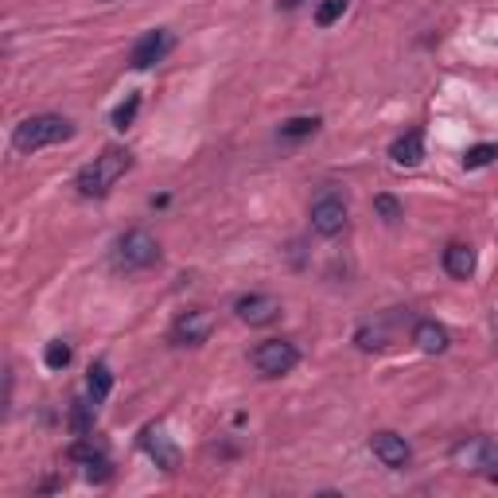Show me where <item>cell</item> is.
I'll return each mask as SVG.
<instances>
[{"mask_svg": "<svg viewBox=\"0 0 498 498\" xmlns=\"http://www.w3.org/2000/svg\"><path fill=\"white\" fill-rule=\"evenodd\" d=\"M452 463L460 471H491L498 468V444L491 437H468L452 448Z\"/></svg>", "mask_w": 498, "mask_h": 498, "instance_id": "5b68a950", "label": "cell"}, {"mask_svg": "<svg viewBox=\"0 0 498 498\" xmlns=\"http://www.w3.org/2000/svg\"><path fill=\"white\" fill-rule=\"evenodd\" d=\"M74 136V125L67 118H59V113H36V118L20 121L16 133H12V148L16 152H39V148L47 144H62Z\"/></svg>", "mask_w": 498, "mask_h": 498, "instance_id": "7a4b0ae2", "label": "cell"}, {"mask_svg": "<svg viewBox=\"0 0 498 498\" xmlns=\"http://www.w3.org/2000/svg\"><path fill=\"white\" fill-rule=\"evenodd\" d=\"M210 327H215V315H210L207 308H195V312H184L176 320L172 339H176L179 347H199V343H207Z\"/></svg>", "mask_w": 498, "mask_h": 498, "instance_id": "8fae6325", "label": "cell"}, {"mask_svg": "<svg viewBox=\"0 0 498 498\" xmlns=\"http://www.w3.org/2000/svg\"><path fill=\"white\" fill-rule=\"evenodd\" d=\"M389 160H394L397 167H417L420 160H425V133L420 129L401 133L397 141L389 144Z\"/></svg>", "mask_w": 498, "mask_h": 498, "instance_id": "7c38bea8", "label": "cell"}, {"mask_svg": "<svg viewBox=\"0 0 498 498\" xmlns=\"http://www.w3.org/2000/svg\"><path fill=\"white\" fill-rule=\"evenodd\" d=\"M172 47H176V39H172V31H167V28L144 31V36L133 44V51H129V67L133 70H152L156 62L167 59V51H172Z\"/></svg>", "mask_w": 498, "mask_h": 498, "instance_id": "8992f818", "label": "cell"}, {"mask_svg": "<svg viewBox=\"0 0 498 498\" xmlns=\"http://www.w3.org/2000/svg\"><path fill=\"white\" fill-rule=\"evenodd\" d=\"M444 273L455 281H468L475 273V249L463 246V241H452V246L444 249Z\"/></svg>", "mask_w": 498, "mask_h": 498, "instance_id": "5bb4252c", "label": "cell"}, {"mask_svg": "<svg viewBox=\"0 0 498 498\" xmlns=\"http://www.w3.org/2000/svg\"><path fill=\"white\" fill-rule=\"evenodd\" d=\"M156 261H160V246H156V238L148 230H125L118 246H113V265L121 273H141Z\"/></svg>", "mask_w": 498, "mask_h": 498, "instance_id": "3957f363", "label": "cell"}, {"mask_svg": "<svg viewBox=\"0 0 498 498\" xmlns=\"http://www.w3.org/2000/svg\"><path fill=\"white\" fill-rule=\"evenodd\" d=\"M343 226H347V199L335 195V191H323L312 203V230L320 238H335L343 234Z\"/></svg>", "mask_w": 498, "mask_h": 498, "instance_id": "52a82bcc", "label": "cell"}, {"mask_svg": "<svg viewBox=\"0 0 498 498\" xmlns=\"http://www.w3.org/2000/svg\"><path fill=\"white\" fill-rule=\"evenodd\" d=\"M355 343L363 347V351H381V347H386V331H381V327H374V323H366V327H358Z\"/></svg>", "mask_w": 498, "mask_h": 498, "instance_id": "7402d4cb", "label": "cell"}, {"mask_svg": "<svg viewBox=\"0 0 498 498\" xmlns=\"http://www.w3.org/2000/svg\"><path fill=\"white\" fill-rule=\"evenodd\" d=\"M141 448L148 452V460H152L160 471L172 475V471L179 468V448H176L172 440H167V432H164L160 425H148V429L141 432Z\"/></svg>", "mask_w": 498, "mask_h": 498, "instance_id": "30bf717a", "label": "cell"}, {"mask_svg": "<svg viewBox=\"0 0 498 498\" xmlns=\"http://www.w3.org/2000/svg\"><path fill=\"white\" fill-rule=\"evenodd\" d=\"M44 363H47V370H67V366H70V347L62 343V339H55V343H47Z\"/></svg>", "mask_w": 498, "mask_h": 498, "instance_id": "ffe728a7", "label": "cell"}, {"mask_svg": "<svg viewBox=\"0 0 498 498\" xmlns=\"http://www.w3.org/2000/svg\"><path fill=\"white\" fill-rule=\"evenodd\" d=\"M315 129H320V118H292V121H284L281 129H277V136L281 141H304V136H312Z\"/></svg>", "mask_w": 498, "mask_h": 498, "instance_id": "2e32d148", "label": "cell"}, {"mask_svg": "<svg viewBox=\"0 0 498 498\" xmlns=\"http://www.w3.org/2000/svg\"><path fill=\"white\" fill-rule=\"evenodd\" d=\"M70 429H74V437H90L94 432V401H74L70 405Z\"/></svg>", "mask_w": 498, "mask_h": 498, "instance_id": "e0dca14e", "label": "cell"}, {"mask_svg": "<svg viewBox=\"0 0 498 498\" xmlns=\"http://www.w3.org/2000/svg\"><path fill=\"white\" fill-rule=\"evenodd\" d=\"M110 389H113V374H110V366L105 363H94L90 366V378H86V394L94 405H102L105 397H110Z\"/></svg>", "mask_w": 498, "mask_h": 498, "instance_id": "9a60e30c", "label": "cell"}, {"mask_svg": "<svg viewBox=\"0 0 498 498\" xmlns=\"http://www.w3.org/2000/svg\"><path fill=\"white\" fill-rule=\"evenodd\" d=\"M370 452H374L378 463L389 471L409 468V460H412V448L405 444V437H397V432H374V437H370Z\"/></svg>", "mask_w": 498, "mask_h": 498, "instance_id": "9c48e42d", "label": "cell"}, {"mask_svg": "<svg viewBox=\"0 0 498 498\" xmlns=\"http://www.w3.org/2000/svg\"><path fill=\"white\" fill-rule=\"evenodd\" d=\"M494 160H498V144H475V148H468V156H463V167H468V172H479V167L494 164Z\"/></svg>", "mask_w": 498, "mask_h": 498, "instance_id": "ac0fdd59", "label": "cell"}, {"mask_svg": "<svg viewBox=\"0 0 498 498\" xmlns=\"http://www.w3.org/2000/svg\"><path fill=\"white\" fill-rule=\"evenodd\" d=\"M343 12H347V0H323V4L315 8V24L331 28L335 20H343Z\"/></svg>", "mask_w": 498, "mask_h": 498, "instance_id": "44dd1931", "label": "cell"}, {"mask_svg": "<svg viewBox=\"0 0 498 498\" xmlns=\"http://www.w3.org/2000/svg\"><path fill=\"white\" fill-rule=\"evenodd\" d=\"M249 363L265 378H281V374H289V370H296L300 351H296V343H289V339H265V343L253 347Z\"/></svg>", "mask_w": 498, "mask_h": 498, "instance_id": "277c9868", "label": "cell"}, {"mask_svg": "<svg viewBox=\"0 0 498 498\" xmlns=\"http://www.w3.org/2000/svg\"><path fill=\"white\" fill-rule=\"evenodd\" d=\"M129 167H133V152L113 144V148H105L102 156H94V160L82 167L78 179H74V187H78V195H86V199H102V195H110V187L118 184Z\"/></svg>", "mask_w": 498, "mask_h": 498, "instance_id": "6da1fadb", "label": "cell"}, {"mask_svg": "<svg viewBox=\"0 0 498 498\" xmlns=\"http://www.w3.org/2000/svg\"><path fill=\"white\" fill-rule=\"evenodd\" d=\"M136 113H141V94H129V98L113 110V129H129L136 121Z\"/></svg>", "mask_w": 498, "mask_h": 498, "instance_id": "d6986e66", "label": "cell"}, {"mask_svg": "<svg viewBox=\"0 0 498 498\" xmlns=\"http://www.w3.org/2000/svg\"><path fill=\"white\" fill-rule=\"evenodd\" d=\"M412 343H417L425 355H444L452 339H448V327H444V323H437V320H420L417 327H412Z\"/></svg>", "mask_w": 498, "mask_h": 498, "instance_id": "4fadbf2b", "label": "cell"}, {"mask_svg": "<svg viewBox=\"0 0 498 498\" xmlns=\"http://www.w3.org/2000/svg\"><path fill=\"white\" fill-rule=\"evenodd\" d=\"M304 0H281V8H300Z\"/></svg>", "mask_w": 498, "mask_h": 498, "instance_id": "cb8c5ba5", "label": "cell"}, {"mask_svg": "<svg viewBox=\"0 0 498 498\" xmlns=\"http://www.w3.org/2000/svg\"><path fill=\"white\" fill-rule=\"evenodd\" d=\"M234 315L241 323H249V327H269V323L281 320V300L277 296H269V292H249V296H241V300L234 304Z\"/></svg>", "mask_w": 498, "mask_h": 498, "instance_id": "ba28073f", "label": "cell"}, {"mask_svg": "<svg viewBox=\"0 0 498 498\" xmlns=\"http://www.w3.org/2000/svg\"><path fill=\"white\" fill-rule=\"evenodd\" d=\"M374 210L381 215V222H389V226H394V222L401 218V203H397L394 195H378V199H374Z\"/></svg>", "mask_w": 498, "mask_h": 498, "instance_id": "603a6c76", "label": "cell"}]
</instances>
